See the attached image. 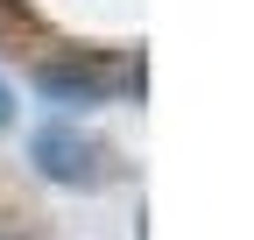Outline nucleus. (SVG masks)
I'll return each instance as SVG.
<instances>
[{"instance_id": "7ed1b4c3", "label": "nucleus", "mask_w": 254, "mask_h": 240, "mask_svg": "<svg viewBox=\"0 0 254 240\" xmlns=\"http://www.w3.org/2000/svg\"><path fill=\"white\" fill-rule=\"evenodd\" d=\"M7 106H14V99H7V85H0V127H7Z\"/></svg>"}, {"instance_id": "f03ea898", "label": "nucleus", "mask_w": 254, "mask_h": 240, "mask_svg": "<svg viewBox=\"0 0 254 240\" xmlns=\"http://www.w3.org/2000/svg\"><path fill=\"white\" fill-rule=\"evenodd\" d=\"M36 85H43L50 99H64V106H99V99H113V92H120L127 78H120V71H106V64H50Z\"/></svg>"}, {"instance_id": "f257e3e1", "label": "nucleus", "mask_w": 254, "mask_h": 240, "mask_svg": "<svg viewBox=\"0 0 254 240\" xmlns=\"http://www.w3.org/2000/svg\"><path fill=\"white\" fill-rule=\"evenodd\" d=\"M28 156H36V170L50 177V184H85V191H92V184L106 177V156H99L78 127H36Z\"/></svg>"}]
</instances>
